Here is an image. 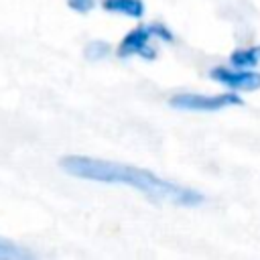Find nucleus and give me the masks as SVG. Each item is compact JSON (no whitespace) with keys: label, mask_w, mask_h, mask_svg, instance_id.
<instances>
[{"label":"nucleus","mask_w":260,"mask_h":260,"mask_svg":"<svg viewBox=\"0 0 260 260\" xmlns=\"http://www.w3.org/2000/svg\"><path fill=\"white\" fill-rule=\"evenodd\" d=\"M59 167L65 173L79 177V179L130 185L160 203L193 207L203 201V195L199 191L171 183L167 179H160L158 175H154L146 169H138V167H130V165H122V162H112V160L83 156V154H69L59 160Z\"/></svg>","instance_id":"nucleus-1"},{"label":"nucleus","mask_w":260,"mask_h":260,"mask_svg":"<svg viewBox=\"0 0 260 260\" xmlns=\"http://www.w3.org/2000/svg\"><path fill=\"white\" fill-rule=\"evenodd\" d=\"M150 37H160L165 41H173V35L169 32V28H165L162 24H148V26H138L134 30H130L120 47H118V55L120 57H130V55H142L146 59H154V51L148 47V39Z\"/></svg>","instance_id":"nucleus-2"},{"label":"nucleus","mask_w":260,"mask_h":260,"mask_svg":"<svg viewBox=\"0 0 260 260\" xmlns=\"http://www.w3.org/2000/svg\"><path fill=\"white\" fill-rule=\"evenodd\" d=\"M179 110H197V112H215L228 106H242V98L236 93H217V95H201V93H179L169 102Z\"/></svg>","instance_id":"nucleus-3"},{"label":"nucleus","mask_w":260,"mask_h":260,"mask_svg":"<svg viewBox=\"0 0 260 260\" xmlns=\"http://www.w3.org/2000/svg\"><path fill=\"white\" fill-rule=\"evenodd\" d=\"M211 79L223 83L230 89H244L254 91L260 89V73L254 71H242V69H228V67H213L209 71Z\"/></svg>","instance_id":"nucleus-4"},{"label":"nucleus","mask_w":260,"mask_h":260,"mask_svg":"<svg viewBox=\"0 0 260 260\" xmlns=\"http://www.w3.org/2000/svg\"><path fill=\"white\" fill-rule=\"evenodd\" d=\"M102 6L108 12H118V14L132 16V18H140L144 14L142 0H102Z\"/></svg>","instance_id":"nucleus-5"},{"label":"nucleus","mask_w":260,"mask_h":260,"mask_svg":"<svg viewBox=\"0 0 260 260\" xmlns=\"http://www.w3.org/2000/svg\"><path fill=\"white\" fill-rule=\"evenodd\" d=\"M260 61V47H250V49H238L230 55V63L236 69H248L258 65Z\"/></svg>","instance_id":"nucleus-6"},{"label":"nucleus","mask_w":260,"mask_h":260,"mask_svg":"<svg viewBox=\"0 0 260 260\" xmlns=\"http://www.w3.org/2000/svg\"><path fill=\"white\" fill-rule=\"evenodd\" d=\"M30 252L24 250L22 246L6 240L0 236V260H22V258H28Z\"/></svg>","instance_id":"nucleus-7"},{"label":"nucleus","mask_w":260,"mask_h":260,"mask_svg":"<svg viewBox=\"0 0 260 260\" xmlns=\"http://www.w3.org/2000/svg\"><path fill=\"white\" fill-rule=\"evenodd\" d=\"M110 53V45L106 41H91L87 43V47L83 49V55L87 61H98L102 57H106Z\"/></svg>","instance_id":"nucleus-8"},{"label":"nucleus","mask_w":260,"mask_h":260,"mask_svg":"<svg viewBox=\"0 0 260 260\" xmlns=\"http://www.w3.org/2000/svg\"><path fill=\"white\" fill-rule=\"evenodd\" d=\"M69 8L79 12V14H87L93 6H95V0H67Z\"/></svg>","instance_id":"nucleus-9"}]
</instances>
